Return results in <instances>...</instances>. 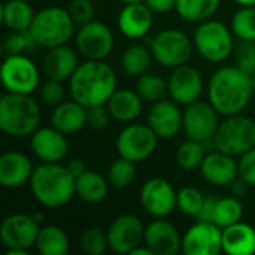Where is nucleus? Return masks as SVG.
<instances>
[{"label": "nucleus", "instance_id": "obj_1", "mask_svg": "<svg viewBox=\"0 0 255 255\" xmlns=\"http://www.w3.org/2000/svg\"><path fill=\"white\" fill-rule=\"evenodd\" d=\"M254 94L251 75L235 66H223L217 69L208 82V102L223 115L241 114Z\"/></svg>", "mask_w": 255, "mask_h": 255}, {"label": "nucleus", "instance_id": "obj_2", "mask_svg": "<svg viewBox=\"0 0 255 255\" xmlns=\"http://www.w3.org/2000/svg\"><path fill=\"white\" fill-rule=\"evenodd\" d=\"M69 90L72 99L85 108L106 105L117 90L115 70L105 60H85L70 76Z\"/></svg>", "mask_w": 255, "mask_h": 255}, {"label": "nucleus", "instance_id": "obj_3", "mask_svg": "<svg viewBox=\"0 0 255 255\" xmlns=\"http://www.w3.org/2000/svg\"><path fill=\"white\" fill-rule=\"evenodd\" d=\"M28 185L34 200L48 209H61L76 196L75 176L60 163H42L34 167Z\"/></svg>", "mask_w": 255, "mask_h": 255}, {"label": "nucleus", "instance_id": "obj_4", "mask_svg": "<svg viewBox=\"0 0 255 255\" xmlns=\"http://www.w3.org/2000/svg\"><path fill=\"white\" fill-rule=\"evenodd\" d=\"M40 108L31 94L4 93L0 100V130L13 137H30L40 127Z\"/></svg>", "mask_w": 255, "mask_h": 255}, {"label": "nucleus", "instance_id": "obj_5", "mask_svg": "<svg viewBox=\"0 0 255 255\" xmlns=\"http://www.w3.org/2000/svg\"><path fill=\"white\" fill-rule=\"evenodd\" d=\"M75 24L67 9L49 6L36 12L28 31L37 46L49 49L69 43L76 33Z\"/></svg>", "mask_w": 255, "mask_h": 255}, {"label": "nucleus", "instance_id": "obj_6", "mask_svg": "<svg viewBox=\"0 0 255 255\" xmlns=\"http://www.w3.org/2000/svg\"><path fill=\"white\" fill-rule=\"evenodd\" d=\"M214 145L235 158L242 157L255 146V121L242 114L226 117L214 136Z\"/></svg>", "mask_w": 255, "mask_h": 255}, {"label": "nucleus", "instance_id": "obj_7", "mask_svg": "<svg viewBox=\"0 0 255 255\" xmlns=\"http://www.w3.org/2000/svg\"><path fill=\"white\" fill-rule=\"evenodd\" d=\"M233 31L226 24L217 19L200 22L194 31V49L202 58L209 63H223L235 51Z\"/></svg>", "mask_w": 255, "mask_h": 255}, {"label": "nucleus", "instance_id": "obj_8", "mask_svg": "<svg viewBox=\"0 0 255 255\" xmlns=\"http://www.w3.org/2000/svg\"><path fill=\"white\" fill-rule=\"evenodd\" d=\"M149 48L154 60L167 69H175L187 64L191 58L194 43L178 28H166L158 31L151 40Z\"/></svg>", "mask_w": 255, "mask_h": 255}, {"label": "nucleus", "instance_id": "obj_9", "mask_svg": "<svg viewBox=\"0 0 255 255\" xmlns=\"http://www.w3.org/2000/svg\"><path fill=\"white\" fill-rule=\"evenodd\" d=\"M158 139L160 137L148 126V123H131L118 133L115 148L120 157L137 164L148 160L155 152Z\"/></svg>", "mask_w": 255, "mask_h": 255}, {"label": "nucleus", "instance_id": "obj_10", "mask_svg": "<svg viewBox=\"0 0 255 255\" xmlns=\"http://www.w3.org/2000/svg\"><path fill=\"white\" fill-rule=\"evenodd\" d=\"M0 78L7 93L31 94L40 82V72L25 54H7L0 69Z\"/></svg>", "mask_w": 255, "mask_h": 255}, {"label": "nucleus", "instance_id": "obj_11", "mask_svg": "<svg viewBox=\"0 0 255 255\" xmlns=\"http://www.w3.org/2000/svg\"><path fill=\"white\" fill-rule=\"evenodd\" d=\"M75 46L85 60H105L114 49L112 30L96 19L82 24L75 33Z\"/></svg>", "mask_w": 255, "mask_h": 255}, {"label": "nucleus", "instance_id": "obj_12", "mask_svg": "<svg viewBox=\"0 0 255 255\" xmlns=\"http://www.w3.org/2000/svg\"><path fill=\"white\" fill-rule=\"evenodd\" d=\"M218 112L209 102L197 100L184 111L182 130L187 139H193L202 143L214 140V136L218 130Z\"/></svg>", "mask_w": 255, "mask_h": 255}, {"label": "nucleus", "instance_id": "obj_13", "mask_svg": "<svg viewBox=\"0 0 255 255\" xmlns=\"http://www.w3.org/2000/svg\"><path fill=\"white\" fill-rule=\"evenodd\" d=\"M178 191L164 178H151L140 188V205L154 218H167L176 209Z\"/></svg>", "mask_w": 255, "mask_h": 255}, {"label": "nucleus", "instance_id": "obj_14", "mask_svg": "<svg viewBox=\"0 0 255 255\" xmlns=\"http://www.w3.org/2000/svg\"><path fill=\"white\" fill-rule=\"evenodd\" d=\"M145 226L142 220L131 214L117 217L108 227L109 250L115 254H130L136 247L143 244Z\"/></svg>", "mask_w": 255, "mask_h": 255}, {"label": "nucleus", "instance_id": "obj_15", "mask_svg": "<svg viewBox=\"0 0 255 255\" xmlns=\"http://www.w3.org/2000/svg\"><path fill=\"white\" fill-rule=\"evenodd\" d=\"M181 251L185 255H218L223 253V229L197 220L184 233Z\"/></svg>", "mask_w": 255, "mask_h": 255}, {"label": "nucleus", "instance_id": "obj_16", "mask_svg": "<svg viewBox=\"0 0 255 255\" xmlns=\"http://www.w3.org/2000/svg\"><path fill=\"white\" fill-rule=\"evenodd\" d=\"M39 224L40 223H37L33 215H7L0 224V241L7 250H30L33 245H36V239L40 230Z\"/></svg>", "mask_w": 255, "mask_h": 255}, {"label": "nucleus", "instance_id": "obj_17", "mask_svg": "<svg viewBox=\"0 0 255 255\" xmlns=\"http://www.w3.org/2000/svg\"><path fill=\"white\" fill-rule=\"evenodd\" d=\"M167 85L170 99L181 106H188L200 100L205 88L202 73L188 63L172 69Z\"/></svg>", "mask_w": 255, "mask_h": 255}, {"label": "nucleus", "instance_id": "obj_18", "mask_svg": "<svg viewBox=\"0 0 255 255\" xmlns=\"http://www.w3.org/2000/svg\"><path fill=\"white\" fill-rule=\"evenodd\" d=\"M184 111L175 100L163 99L152 103L148 112V126L160 139H173L182 130Z\"/></svg>", "mask_w": 255, "mask_h": 255}, {"label": "nucleus", "instance_id": "obj_19", "mask_svg": "<svg viewBox=\"0 0 255 255\" xmlns=\"http://www.w3.org/2000/svg\"><path fill=\"white\" fill-rule=\"evenodd\" d=\"M30 148L40 163H61L67 155L69 142L55 127H39L30 136Z\"/></svg>", "mask_w": 255, "mask_h": 255}, {"label": "nucleus", "instance_id": "obj_20", "mask_svg": "<svg viewBox=\"0 0 255 255\" xmlns=\"http://www.w3.org/2000/svg\"><path fill=\"white\" fill-rule=\"evenodd\" d=\"M117 25L121 34L127 39H143L152 30L154 12L145 1L124 4L118 12Z\"/></svg>", "mask_w": 255, "mask_h": 255}, {"label": "nucleus", "instance_id": "obj_21", "mask_svg": "<svg viewBox=\"0 0 255 255\" xmlns=\"http://www.w3.org/2000/svg\"><path fill=\"white\" fill-rule=\"evenodd\" d=\"M143 244L155 255H176L182 250V236L166 218H155L145 229Z\"/></svg>", "mask_w": 255, "mask_h": 255}, {"label": "nucleus", "instance_id": "obj_22", "mask_svg": "<svg viewBox=\"0 0 255 255\" xmlns=\"http://www.w3.org/2000/svg\"><path fill=\"white\" fill-rule=\"evenodd\" d=\"M199 170L203 179L215 187H227L239 178V163L236 158L218 149L206 154Z\"/></svg>", "mask_w": 255, "mask_h": 255}, {"label": "nucleus", "instance_id": "obj_23", "mask_svg": "<svg viewBox=\"0 0 255 255\" xmlns=\"http://www.w3.org/2000/svg\"><path fill=\"white\" fill-rule=\"evenodd\" d=\"M31 160L18 151H7L0 155V185L7 190H16L30 182L33 175Z\"/></svg>", "mask_w": 255, "mask_h": 255}, {"label": "nucleus", "instance_id": "obj_24", "mask_svg": "<svg viewBox=\"0 0 255 255\" xmlns=\"http://www.w3.org/2000/svg\"><path fill=\"white\" fill-rule=\"evenodd\" d=\"M78 51L70 48L67 43L49 48L48 52L43 57L42 69L43 73L57 81H66L70 79V76L75 73V70L79 66L78 61Z\"/></svg>", "mask_w": 255, "mask_h": 255}, {"label": "nucleus", "instance_id": "obj_25", "mask_svg": "<svg viewBox=\"0 0 255 255\" xmlns=\"http://www.w3.org/2000/svg\"><path fill=\"white\" fill-rule=\"evenodd\" d=\"M51 126L66 136L75 134L87 126V108L73 99L63 100L51 114Z\"/></svg>", "mask_w": 255, "mask_h": 255}, {"label": "nucleus", "instance_id": "obj_26", "mask_svg": "<svg viewBox=\"0 0 255 255\" xmlns=\"http://www.w3.org/2000/svg\"><path fill=\"white\" fill-rule=\"evenodd\" d=\"M106 106L114 120L121 123H131L140 115L143 109V99L136 90L117 88L106 102Z\"/></svg>", "mask_w": 255, "mask_h": 255}, {"label": "nucleus", "instance_id": "obj_27", "mask_svg": "<svg viewBox=\"0 0 255 255\" xmlns=\"http://www.w3.org/2000/svg\"><path fill=\"white\" fill-rule=\"evenodd\" d=\"M223 253L229 255L255 254L254 227L239 221L223 229Z\"/></svg>", "mask_w": 255, "mask_h": 255}, {"label": "nucleus", "instance_id": "obj_28", "mask_svg": "<svg viewBox=\"0 0 255 255\" xmlns=\"http://www.w3.org/2000/svg\"><path fill=\"white\" fill-rule=\"evenodd\" d=\"M109 181L94 170H85L75 178V194L85 203L97 205L108 196Z\"/></svg>", "mask_w": 255, "mask_h": 255}, {"label": "nucleus", "instance_id": "obj_29", "mask_svg": "<svg viewBox=\"0 0 255 255\" xmlns=\"http://www.w3.org/2000/svg\"><path fill=\"white\" fill-rule=\"evenodd\" d=\"M34 10L25 0H7L1 6V21L10 31H25L30 28Z\"/></svg>", "mask_w": 255, "mask_h": 255}, {"label": "nucleus", "instance_id": "obj_30", "mask_svg": "<svg viewBox=\"0 0 255 255\" xmlns=\"http://www.w3.org/2000/svg\"><path fill=\"white\" fill-rule=\"evenodd\" d=\"M152 60H154V57H152L151 48L136 43V45L128 46L123 52L120 64L126 75L139 78L149 70Z\"/></svg>", "mask_w": 255, "mask_h": 255}, {"label": "nucleus", "instance_id": "obj_31", "mask_svg": "<svg viewBox=\"0 0 255 255\" xmlns=\"http://www.w3.org/2000/svg\"><path fill=\"white\" fill-rule=\"evenodd\" d=\"M69 238L58 226H43L36 239V248L42 255H66L69 251Z\"/></svg>", "mask_w": 255, "mask_h": 255}, {"label": "nucleus", "instance_id": "obj_32", "mask_svg": "<svg viewBox=\"0 0 255 255\" xmlns=\"http://www.w3.org/2000/svg\"><path fill=\"white\" fill-rule=\"evenodd\" d=\"M221 0H176V13L187 22H203L218 10Z\"/></svg>", "mask_w": 255, "mask_h": 255}, {"label": "nucleus", "instance_id": "obj_33", "mask_svg": "<svg viewBox=\"0 0 255 255\" xmlns=\"http://www.w3.org/2000/svg\"><path fill=\"white\" fill-rule=\"evenodd\" d=\"M205 157H206L205 143L193 139H187L178 146L175 154V161L178 167L182 169L184 172H194L200 169Z\"/></svg>", "mask_w": 255, "mask_h": 255}, {"label": "nucleus", "instance_id": "obj_34", "mask_svg": "<svg viewBox=\"0 0 255 255\" xmlns=\"http://www.w3.org/2000/svg\"><path fill=\"white\" fill-rule=\"evenodd\" d=\"M136 91L143 99V102L155 103L166 99V96L169 94V85L163 76L146 72L137 78Z\"/></svg>", "mask_w": 255, "mask_h": 255}, {"label": "nucleus", "instance_id": "obj_35", "mask_svg": "<svg viewBox=\"0 0 255 255\" xmlns=\"http://www.w3.org/2000/svg\"><path fill=\"white\" fill-rule=\"evenodd\" d=\"M244 215V206L236 196H226L218 197L215 214H214V224L221 229H226L235 223H239Z\"/></svg>", "mask_w": 255, "mask_h": 255}, {"label": "nucleus", "instance_id": "obj_36", "mask_svg": "<svg viewBox=\"0 0 255 255\" xmlns=\"http://www.w3.org/2000/svg\"><path fill=\"white\" fill-rule=\"evenodd\" d=\"M230 28L239 40L255 42V6H241L232 16Z\"/></svg>", "mask_w": 255, "mask_h": 255}, {"label": "nucleus", "instance_id": "obj_37", "mask_svg": "<svg viewBox=\"0 0 255 255\" xmlns=\"http://www.w3.org/2000/svg\"><path fill=\"white\" fill-rule=\"evenodd\" d=\"M136 178V163L118 157L108 169V181L109 185L117 190H124L133 184Z\"/></svg>", "mask_w": 255, "mask_h": 255}, {"label": "nucleus", "instance_id": "obj_38", "mask_svg": "<svg viewBox=\"0 0 255 255\" xmlns=\"http://www.w3.org/2000/svg\"><path fill=\"white\" fill-rule=\"evenodd\" d=\"M79 248L88 255H102L109 248L108 233L99 227H88L79 235Z\"/></svg>", "mask_w": 255, "mask_h": 255}, {"label": "nucleus", "instance_id": "obj_39", "mask_svg": "<svg viewBox=\"0 0 255 255\" xmlns=\"http://www.w3.org/2000/svg\"><path fill=\"white\" fill-rule=\"evenodd\" d=\"M203 202H205V196L199 188H196V187H184V188H181L178 191L176 209H179V212H182L187 217L197 218V215L202 211Z\"/></svg>", "mask_w": 255, "mask_h": 255}, {"label": "nucleus", "instance_id": "obj_40", "mask_svg": "<svg viewBox=\"0 0 255 255\" xmlns=\"http://www.w3.org/2000/svg\"><path fill=\"white\" fill-rule=\"evenodd\" d=\"M36 45L33 36L28 30L25 31H10L3 40V49L6 54H25L31 51Z\"/></svg>", "mask_w": 255, "mask_h": 255}, {"label": "nucleus", "instance_id": "obj_41", "mask_svg": "<svg viewBox=\"0 0 255 255\" xmlns=\"http://www.w3.org/2000/svg\"><path fill=\"white\" fill-rule=\"evenodd\" d=\"M235 64L253 75L255 72V42L254 40H241L238 46H235Z\"/></svg>", "mask_w": 255, "mask_h": 255}, {"label": "nucleus", "instance_id": "obj_42", "mask_svg": "<svg viewBox=\"0 0 255 255\" xmlns=\"http://www.w3.org/2000/svg\"><path fill=\"white\" fill-rule=\"evenodd\" d=\"M64 94L66 91L63 87V81H57L51 78H48V81L42 84L40 91H39V97L42 103L46 106H52V108H55L64 100Z\"/></svg>", "mask_w": 255, "mask_h": 255}, {"label": "nucleus", "instance_id": "obj_43", "mask_svg": "<svg viewBox=\"0 0 255 255\" xmlns=\"http://www.w3.org/2000/svg\"><path fill=\"white\" fill-rule=\"evenodd\" d=\"M67 10L73 21L79 25L94 19V4L91 0H70Z\"/></svg>", "mask_w": 255, "mask_h": 255}, {"label": "nucleus", "instance_id": "obj_44", "mask_svg": "<svg viewBox=\"0 0 255 255\" xmlns=\"http://www.w3.org/2000/svg\"><path fill=\"white\" fill-rule=\"evenodd\" d=\"M111 114L108 111L106 105H96L87 108V127L93 130H103L108 127Z\"/></svg>", "mask_w": 255, "mask_h": 255}, {"label": "nucleus", "instance_id": "obj_45", "mask_svg": "<svg viewBox=\"0 0 255 255\" xmlns=\"http://www.w3.org/2000/svg\"><path fill=\"white\" fill-rule=\"evenodd\" d=\"M239 178L255 188V146L239 157Z\"/></svg>", "mask_w": 255, "mask_h": 255}, {"label": "nucleus", "instance_id": "obj_46", "mask_svg": "<svg viewBox=\"0 0 255 255\" xmlns=\"http://www.w3.org/2000/svg\"><path fill=\"white\" fill-rule=\"evenodd\" d=\"M217 200H218V197H215V196H206L205 202H203V206H202V211H200V214L197 215L196 220L214 223V214H215Z\"/></svg>", "mask_w": 255, "mask_h": 255}, {"label": "nucleus", "instance_id": "obj_47", "mask_svg": "<svg viewBox=\"0 0 255 255\" xmlns=\"http://www.w3.org/2000/svg\"><path fill=\"white\" fill-rule=\"evenodd\" d=\"M154 13H166L176 7V0H145Z\"/></svg>", "mask_w": 255, "mask_h": 255}, {"label": "nucleus", "instance_id": "obj_48", "mask_svg": "<svg viewBox=\"0 0 255 255\" xmlns=\"http://www.w3.org/2000/svg\"><path fill=\"white\" fill-rule=\"evenodd\" d=\"M66 167L69 169V172L76 178V176H79L81 173H84L85 170H87V166H85V163L81 160V158H73V160H70L67 164H66Z\"/></svg>", "mask_w": 255, "mask_h": 255}, {"label": "nucleus", "instance_id": "obj_49", "mask_svg": "<svg viewBox=\"0 0 255 255\" xmlns=\"http://www.w3.org/2000/svg\"><path fill=\"white\" fill-rule=\"evenodd\" d=\"M248 184L244 181V179H241V178H238V179H235L232 184H230V190H232V194L233 196H236V197H242V196H245V193H247V190H248Z\"/></svg>", "mask_w": 255, "mask_h": 255}, {"label": "nucleus", "instance_id": "obj_50", "mask_svg": "<svg viewBox=\"0 0 255 255\" xmlns=\"http://www.w3.org/2000/svg\"><path fill=\"white\" fill-rule=\"evenodd\" d=\"M128 255H155L145 244H140L139 247H136Z\"/></svg>", "mask_w": 255, "mask_h": 255}, {"label": "nucleus", "instance_id": "obj_51", "mask_svg": "<svg viewBox=\"0 0 255 255\" xmlns=\"http://www.w3.org/2000/svg\"><path fill=\"white\" fill-rule=\"evenodd\" d=\"M6 255H28V250H19V248H12V250H7Z\"/></svg>", "mask_w": 255, "mask_h": 255}, {"label": "nucleus", "instance_id": "obj_52", "mask_svg": "<svg viewBox=\"0 0 255 255\" xmlns=\"http://www.w3.org/2000/svg\"><path fill=\"white\" fill-rule=\"evenodd\" d=\"M239 6H255V0H233Z\"/></svg>", "mask_w": 255, "mask_h": 255}, {"label": "nucleus", "instance_id": "obj_53", "mask_svg": "<svg viewBox=\"0 0 255 255\" xmlns=\"http://www.w3.org/2000/svg\"><path fill=\"white\" fill-rule=\"evenodd\" d=\"M33 217L37 220V223H42V218H43V215H42V214H39V212H37V214H33Z\"/></svg>", "mask_w": 255, "mask_h": 255}, {"label": "nucleus", "instance_id": "obj_54", "mask_svg": "<svg viewBox=\"0 0 255 255\" xmlns=\"http://www.w3.org/2000/svg\"><path fill=\"white\" fill-rule=\"evenodd\" d=\"M123 1L124 4H128V3H137V1H145V0H120Z\"/></svg>", "mask_w": 255, "mask_h": 255}, {"label": "nucleus", "instance_id": "obj_55", "mask_svg": "<svg viewBox=\"0 0 255 255\" xmlns=\"http://www.w3.org/2000/svg\"><path fill=\"white\" fill-rule=\"evenodd\" d=\"M251 79H253V87H254V93H255V72L251 75Z\"/></svg>", "mask_w": 255, "mask_h": 255}]
</instances>
